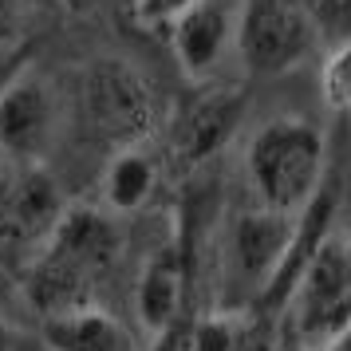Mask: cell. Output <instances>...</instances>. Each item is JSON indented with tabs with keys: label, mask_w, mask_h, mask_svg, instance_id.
Here are the masks:
<instances>
[{
	"label": "cell",
	"mask_w": 351,
	"mask_h": 351,
	"mask_svg": "<svg viewBox=\"0 0 351 351\" xmlns=\"http://www.w3.org/2000/svg\"><path fill=\"white\" fill-rule=\"evenodd\" d=\"M193 351H237V332H233V316H213L206 319L197 335H193Z\"/></svg>",
	"instance_id": "cell-15"
},
{
	"label": "cell",
	"mask_w": 351,
	"mask_h": 351,
	"mask_svg": "<svg viewBox=\"0 0 351 351\" xmlns=\"http://www.w3.org/2000/svg\"><path fill=\"white\" fill-rule=\"evenodd\" d=\"M319 95L324 107L335 114L348 111L351 99V44L348 40H335L332 48L319 56Z\"/></svg>",
	"instance_id": "cell-13"
},
{
	"label": "cell",
	"mask_w": 351,
	"mask_h": 351,
	"mask_svg": "<svg viewBox=\"0 0 351 351\" xmlns=\"http://www.w3.org/2000/svg\"><path fill=\"white\" fill-rule=\"evenodd\" d=\"M24 32V0H0V56Z\"/></svg>",
	"instance_id": "cell-16"
},
{
	"label": "cell",
	"mask_w": 351,
	"mask_h": 351,
	"mask_svg": "<svg viewBox=\"0 0 351 351\" xmlns=\"http://www.w3.org/2000/svg\"><path fill=\"white\" fill-rule=\"evenodd\" d=\"M245 178L261 209L300 213L328 182V138L312 119L276 114L245 146Z\"/></svg>",
	"instance_id": "cell-2"
},
{
	"label": "cell",
	"mask_w": 351,
	"mask_h": 351,
	"mask_svg": "<svg viewBox=\"0 0 351 351\" xmlns=\"http://www.w3.org/2000/svg\"><path fill=\"white\" fill-rule=\"evenodd\" d=\"M233 51L249 75H288L319 51V28L304 0H241L233 12Z\"/></svg>",
	"instance_id": "cell-4"
},
{
	"label": "cell",
	"mask_w": 351,
	"mask_h": 351,
	"mask_svg": "<svg viewBox=\"0 0 351 351\" xmlns=\"http://www.w3.org/2000/svg\"><path fill=\"white\" fill-rule=\"evenodd\" d=\"M0 351H24L20 332L12 328V324H4V319H0Z\"/></svg>",
	"instance_id": "cell-18"
},
{
	"label": "cell",
	"mask_w": 351,
	"mask_h": 351,
	"mask_svg": "<svg viewBox=\"0 0 351 351\" xmlns=\"http://www.w3.org/2000/svg\"><path fill=\"white\" fill-rule=\"evenodd\" d=\"M119 229L95 206H67L44 245L28 256V300L40 316L95 304L119 261Z\"/></svg>",
	"instance_id": "cell-1"
},
{
	"label": "cell",
	"mask_w": 351,
	"mask_h": 351,
	"mask_svg": "<svg viewBox=\"0 0 351 351\" xmlns=\"http://www.w3.org/2000/svg\"><path fill=\"white\" fill-rule=\"evenodd\" d=\"M40 343L44 351H138V335L107 308L75 304L40 316Z\"/></svg>",
	"instance_id": "cell-11"
},
{
	"label": "cell",
	"mask_w": 351,
	"mask_h": 351,
	"mask_svg": "<svg viewBox=\"0 0 351 351\" xmlns=\"http://www.w3.org/2000/svg\"><path fill=\"white\" fill-rule=\"evenodd\" d=\"M186 280H190V261H186L182 241H166L162 249L146 256L134 280V319L146 335L162 339L174 328L186 304Z\"/></svg>",
	"instance_id": "cell-9"
},
{
	"label": "cell",
	"mask_w": 351,
	"mask_h": 351,
	"mask_svg": "<svg viewBox=\"0 0 351 351\" xmlns=\"http://www.w3.org/2000/svg\"><path fill=\"white\" fill-rule=\"evenodd\" d=\"M64 209L67 197L44 162H0V256L28 265Z\"/></svg>",
	"instance_id": "cell-7"
},
{
	"label": "cell",
	"mask_w": 351,
	"mask_h": 351,
	"mask_svg": "<svg viewBox=\"0 0 351 351\" xmlns=\"http://www.w3.org/2000/svg\"><path fill=\"white\" fill-rule=\"evenodd\" d=\"M60 138V99L40 71L0 87V162H48Z\"/></svg>",
	"instance_id": "cell-8"
},
{
	"label": "cell",
	"mask_w": 351,
	"mask_h": 351,
	"mask_svg": "<svg viewBox=\"0 0 351 351\" xmlns=\"http://www.w3.org/2000/svg\"><path fill=\"white\" fill-rule=\"evenodd\" d=\"M190 4H197V0H134V12L143 24H170Z\"/></svg>",
	"instance_id": "cell-17"
},
{
	"label": "cell",
	"mask_w": 351,
	"mask_h": 351,
	"mask_svg": "<svg viewBox=\"0 0 351 351\" xmlns=\"http://www.w3.org/2000/svg\"><path fill=\"white\" fill-rule=\"evenodd\" d=\"M83 127L107 146L146 143L154 127V95L146 80L123 60H95L80 87Z\"/></svg>",
	"instance_id": "cell-5"
},
{
	"label": "cell",
	"mask_w": 351,
	"mask_h": 351,
	"mask_svg": "<svg viewBox=\"0 0 351 351\" xmlns=\"http://www.w3.org/2000/svg\"><path fill=\"white\" fill-rule=\"evenodd\" d=\"M280 312L292 351L343 348L351 319V253L335 225L304 253L280 296Z\"/></svg>",
	"instance_id": "cell-3"
},
{
	"label": "cell",
	"mask_w": 351,
	"mask_h": 351,
	"mask_svg": "<svg viewBox=\"0 0 351 351\" xmlns=\"http://www.w3.org/2000/svg\"><path fill=\"white\" fill-rule=\"evenodd\" d=\"M166 28H170V48H174L178 67L190 80L213 75L221 60L233 51V12L221 0H197L190 8H182Z\"/></svg>",
	"instance_id": "cell-10"
},
{
	"label": "cell",
	"mask_w": 351,
	"mask_h": 351,
	"mask_svg": "<svg viewBox=\"0 0 351 351\" xmlns=\"http://www.w3.org/2000/svg\"><path fill=\"white\" fill-rule=\"evenodd\" d=\"M158 182L162 170L143 143L119 146L111 162L103 166V182H99L103 186V206L111 213H138L158 193Z\"/></svg>",
	"instance_id": "cell-12"
},
{
	"label": "cell",
	"mask_w": 351,
	"mask_h": 351,
	"mask_svg": "<svg viewBox=\"0 0 351 351\" xmlns=\"http://www.w3.org/2000/svg\"><path fill=\"white\" fill-rule=\"evenodd\" d=\"M233 127V114H229V103H197L190 111V123H186V150L190 154H202V150H213L221 143V134H229Z\"/></svg>",
	"instance_id": "cell-14"
},
{
	"label": "cell",
	"mask_w": 351,
	"mask_h": 351,
	"mask_svg": "<svg viewBox=\"0 0 351 351\" xmlns=\"http://www.w3.org/2000/svg\"><path fill=\"white\" fill-rule=\"evenodd\" d=\"M300 213H276V209H245L225 229V280L241 288L253 308L269 300L280 280L292 241H296Z\"/></svg>",
	"instance_id": "cell-6"
}]
</instances>
